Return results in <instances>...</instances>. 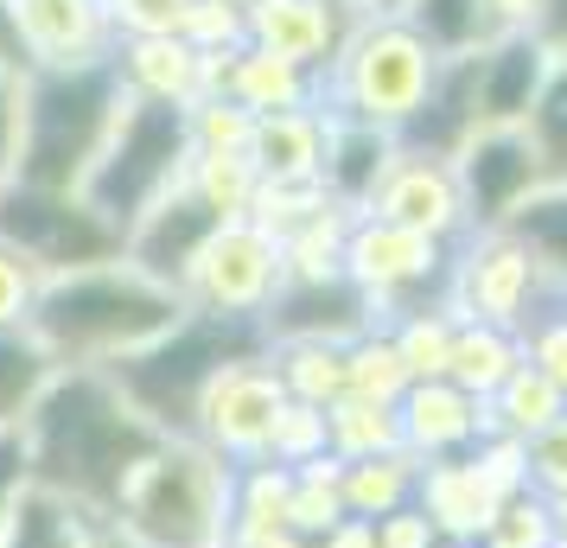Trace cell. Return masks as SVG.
I'll use <instances>...</instances> for the list:
<instances>
[{"label": "cell", "instance_id": "cell-1", "mask_svg": "<svg viewBox=\"0 0 567 548\" xmlns=\"http://www.w3.org/2000/svg\"><path fill=\"white\" fill-rule=\"evenodd\" d=\"M20 441H27L32 485L78 504L83 517H109L128 472L154 453L159 434L128 409L109 370H58Z\"/></svg>", "mask_w": 567, "mask_h": 548}, {"label": "cell", "instance_id": "cell-2", "mask_svg": "<svg viewBox=\"0 0 567 548\" xmlns=\"http://www.w3.org/2000/svg\"><path fill=\"white\" fill-rule=\"evenodd\" d=\"M185 313L192 307H185L179 288H166L147 268H134L128 256H115L45 281L27 332L45 344V358L58 370H109L159 344Z\"/></svg>", "mask_w": 567, "mask_h": 548}, {"label": "cell", "instance_id": "cell-3", "mask_svg": "<svg viewBox=\"0 0 567 548\" xmlns=\"http://www.w3.org/2000/svg\"><path fill=\"white\" fill-rule=\"evenodd\" d=\"M236 466L192 434H159L154 453L128 472L115 523L134 548H230L236 536Z\"/></svg>", "mask_w": 567, "mask_h": 548}, {"label": "cell", "instance_id": "cell-4", "mask_svg": "<svg viewBox=\"0 0 567 548\" xmlns=\"http://www.w3.org/2000/svg\"><path fill=\"white\" fill-rule=\"evenodd\" d=\"M122 103H128V90L115 77V64L32 71L20 90V141H13L7 179L39 185V192H78L96 154L109 147Z\"/></svg>", "mask_w": 567, "mask_h": 548}, {"label": "cell", "instance_id": "cell-5", "mask_svg": "<svg viewBox=\"0 0 567 548\" xmlns=\"http://www.w3.org/2000/svg\"><path fill=\"white\" fill-rule=\"evenodd\" d=\"M249 358H268V339H261L256 319L185 313L159 344L134 351L122 364H109V376H115V390L128 395V409L154 434H192L205 390L230 364H249Z\"/></svg>", "mask_w": 567, "mask_h": 548}, {"label": "cell", "instance_id": "cell-6", "mask_svg": "<svg viewBox=\"0 0 567 548\" xmlns=\"http://www.w3.org/2000/svg\"><path fill=\"white\" fill-rule=\"evenodd\" d=\"M440 77V52L402 13H377L370 27L351 32V45L332 58V71L319 77V115L338 122H363V128H383L402 141L427 90Z\"/></svg>", "mask_w": 567, "mask_h": 548}, {"label": "cell", "instance_id": "cell-7", "mask_svg": "<svg viewBox=\"0 0 567 548\" xmlns=\"http://www.w3.org/2000/svg\"><path fill=\"white\" fill-rule=\"evenodd\" d=\"M192 128H185V108H166V103H122L115 115V134H109V147L96 154L90 166V179L78 185V198L96 217H103L109 230L128 236L159 198H173L192 173Z\"/></svg>", "mask_w": 567, "mask_h": 548}, {"label": "cell", "instance_id": "cell-8", "mask_svg": "<svg viewBox=\"0 0 567 548\" xmlns=\"http://www.w3.org/2000/svg\"><path fill=\"white\" fill-rule=\"evenodd\" d=\"M453 249L460 242L402 230V224L363 210V217H351V236H344V275L377 307V325H395L402 313L453 307Z\"/></svg>", "mask_w": 567, "mask_h": 548}, {"label": "cell", "instance_id": "cell-9", "mask_svg": "<svg viewBox=\"0 0 567 548\" xmlns=\"http://www.w3.org/2000/svg\"><path fill=\"white\" fill-rule=\"evenodd\" d=\"M0 242L45 268V281L78 275L122 256V230H109L78 192H39V185L0 179Z\"/></svg>", "mask_w": 567, "mask_h": 548}, {"label": "cell", "instance_id": "cell-10", "mask_svg": "<svg viewBox=\"0 0 567 548\" xmlns=\"http://www.w3.org/2000/svg\"><path fill=\"white\" fill-rule=\"evenodd\" d=\"M287 268H281V242L249 224V217H230L224 230L205 242V256L192 261V275H185V307L205 319H256L275 307V293H281Z\"/></svg>", "mask_w": 567, "mask_h": 548}, {"label": "cell", "instance_id": "cell-11", "mask_svg": "<svg viewBox=\"0 0 567 548\" xmlns=\"http://www.w3.org/2000/svg\"><path fill=\"white\" fill-rule=\"evenodd\" d=\"M555 293L542 288L536 261L523 256V242L511 230H472L453 249V307L460 319H485L523 339V325L548 307Z\"/></svg>", "mask_w": 567, "mask_h": 548}, {"label": "cell", "instance_id": "cell-12", "mask_svg": "<svg viewBox=\"0 0 567 548\" xmlns=\"http://www.w3.org/2000/svg\"><path fill=\"white\" fill-rule=\"evenodd\" d=\"M287 415V390L268 358H249V364H230L198 402V427L192 441H205L217 459L230 466H256L275 453V427Z\"/></svg>", "mask_w": 567, "mask_h": 548}, {"label": "cell", "instance_id": "cell-13", "mask_svg": "<svg viewBox=\"0 0 567 548\" xmlns=\"http://www.w3.org/2000/svg\"><path fill=\"white\" fill-rule=\"evenodd\" d=\"M453 179H460L465 236H472V230H511L516 210L548 185V173H542L536 147L523 141V128H478L453 154Z\"/></svg>", "mask_w": 567, "mask_h": 548}, {"label": "cell", "instance_id": "cell-14", "mask_svg": "<svg viewBox=\"0 0 567 548\" xmlns=\"http://www.w3.org/2000/svg\"><path fill=\"white\" fill-rule=\"evenodd\" d=\"M13 27L27 45V71H96L115 64L109 0H13Z\"/></svg>", "mask_w": 567, "mask_h": 548}, {"label": "cell", "instance_id": "cell-15", "mask_svg": "<svg viewBox=\"0 0 567 548\" xmlns=\"http://www.w3.org/2000/svg\"><path fill=\"white\" fill-rule=\"evenodd\" d=\"M377 325V307L363 300L351 275H326V281H281L275 307L261 313V339L268 344H351Z\"/></svg>", "mask_w": 567, "mask_h": 548}, {"label": "cell", "instance_id": "cell-16", "mask_svg": "<svg viewBox=\"0 0 567 548\" xmlns=\"http://www.w3.org/2000/svg\"><path fill=\"white\" fill-rule=\"evenodd\" d=\"M224 224H230L224 210H210L192 185H179L173 198H159V205L122 236V256H128L134 268H147L154 281H166V288H185L192 261L205 256V242L224 230Z\"/></svg>", "mask_w": 567, "mask_h": 548}, {"label": "cell", "instance_id": "cell-17", "mask_svg": "<svg viewBox=\"0 0 567 548\" xmlns=\"http://www.w3.org/2000/svg\"><path fill=\"white\" fill-rule=\"evenodd\" d=\"M370 217H389L402 230H421V236H440V242H460L465 236V198H460V179H453V159H427V154H409L389 166L383 192Z\"/></svg>", "mask_w": 567, "mask_h": 548}, {"label": "cell", "instance_id": "cell-18", "mask_svg": "<svg viewBox=\"0 0 567 548\" xmlns=\"http://www.w3.org/2000/svg\"><path fill=\"white\" fill-rule=\"evenodd\" d=\"M395 415H402V446H409L421 466L460 459V453H472V446L491 434V409L478 395H465L460 383H446V376L414 383V390L395 402Z\"/></svg>", "mask_w": 567, "mask_h": 548}, {"label": "cell", "instance_id": "cell-19", "mask_svg": "<svg viewBox=\"0 0 567 548\" xmlns=\"http://www.w3.org/2000/svg\"><path fill=\"white\" fill-rule=\"evenodd\" d=\"M210 96H230L256 122L287 115V108H319V71L261 52V45H236V52H210Z\"/></svg>", "mask_w": 567, "mask_h": 548}, {"label": "cell", "instance_id": "cell-20", "mask_svg": "<svg viewBox=\"0 0 567 548\" xmlns=\"http://www.w3.org/2000/svg\"><path fill=\"white\" fill-rule=\"evenodd\" d=\"M115 77H122V90L134 103L192 108L210 96V52H198L179 32H166V39H122L115 45Z\"/></svg>", "mask_w": 567, "mask_h": 548}, {"label": "cell", "instance_id": "cell-21", "mask_svg": "<svg viewBox=\"0 0 567 548\" xmlns=\"http://www.w3.org/2000/svg\"><path fill=\"white\" fill-rule=\"evenodd\" d=\"M326 122H332V128H326L319 192H326L338 210L363 217V210L377 205L389 166L402 159V141H395V134H383V128H363V122H338V115H326Z\"/></svg>", "mask_w": 567, "mask_h": 548}, {"label": "cell", "instance_id": "cell-22", "mask_svg": "<svg viewBox=\"0 0 567 548\" xmlns=\"http://www.w3.org/2000/svg\"><path fill=\"white\" fill-rule=\"evenodd\" d=\"M497 504H504V497L491 492V478L472 466V453L421 466V485H414V510L434 523L440 542H478Z\"/></svg>", "mask_w": 567, "mask_h": 548}, {"label": "cell", "instance_id": "cell-23", "mask_svg": "<svg viewBox=\"0 0 567 548\" xmlns=\"http://www.w3.org/2000/svg\"><path fill=\"white\" fill-rule=\"evenodd\" d=\"M478 134V58H440V77L427 103L402 128V147L427 159H453Z\"/></svg>", "mask_w": 567, "mask_h": 548}, {"label": "cell", "instance_id": "cell-24", "mask_svg": "<svg viewBox=\"0 0 567 548\" xmlns=\"http://www.w3.org/2000/svg\"><path fill=\"white\" fill-rule=\"evenodd\" d=\"M542 77H548V52L536 32H516L478 52V128H523Z\"/></svg>", "mask_w": 567, "mask_h": 548}, {"label": "cell", "instance_id": "cell-25", "mask_svg": "<svg viewBox=\"0 0 567 548\" xmlns=\"http://www.w3.org/2000/svg\"><path fill=\"white\" fill-rule=\"evenodd\" d=\"M326 115L319 108H287V115H261L249 134V166L261 185H319L326 166Z\"/></svg>", "mask_w": 567, "mask_h": 548}, {"label": "cell", "instance_id": "cell-26", "mask_svg": "<svg viewBox=\"0 0 567 548\" xmlns=\"http://www.w3.org/2000/svg\"><path fill=\"white\" fill-rule=\"evenodd\" d=\"M523 364V339L504 332V325H485V319H460L453 332V358H446V383H460L465 395H491L511 383V370Z\"/></svg>", "mask_w": 567, "mask_h": 548}, {"label": "cell", "instance_id": "cell-27", "mask_svg": "<svg viewBox=\"0 0 567 548\" xmlns=\"http://www.w3.org/2000/svg\"><path fill=\"white\" fill-rule=\"evenodd\" d=\"M344 466V459H338ZM414 485H421V459L409 446L402 453H377V459H351L344 466V517L351 523H383L395 510L414 504Z\"/></svg>", "mask_w": 567, "mask_h": 548}, {"label": "cell", "instance_id": "cell-28", "mask_svg": "<svg viewBox=\"0 0 567 548\" xmlns=\"http://www.w3.org/2000/svg\"><path fill=\"white\" fill-rule=\"evenodd\" d=\"M96 542V517H83L78 504L52 497L45 485H27L13 517L0 523V548H90Z\"/></svg>", "mask_w": 567, "mask_h": 548}, {"label": "cell", "instance_id": "cell-29", "mask_svg": "<svg viewBox=\"0 0 567 548\" xmlns=\"http://www.w3.org/2000/svg\"><path fill=\"white\" fill-rule=\"evenodd\" d=\"M511 236L523 242V256L536 261L542 288L567 300V185H542L536 198L516 210Z\"/></svg>", "mask_w": 567, "mask_h": 548}, {"label": "cell", "instance_id": "cell-30", "mask_svg": "<svg viewBox=\"0 0 567 548\" xmlns=\"http://www.w3.org/2000/svg\"><path fill=\"white\" fill-rule=\"evenodd\" d=\"M236 536L230 542H249V536H293V466H275V459H256V466H236Z\"/></svg>", "mask_w": 567, "mask_h": 548}, {"label": "cell", "instance_id": "cell-31", "mask_svg": "<svg viewBox=\"0 0 567 548\" xmlns=\"http://www.w3.org/2000/svg\"><path fill=\"white\" fill-rule=\"evenodd\" d=\"M491 409V434H511V441H536L555 421H567V390H555L536 364H516L511 383L485 402Z\"/></svg>", "mask_w": 567, "mask_h": 548}, {"label": "cell", "instance_id": "cell-32", "mask_svg": "<svg viewBox=\"0 0 567 548\" xmlns=\"http://www.w3.org/2000/svg\"><path fill=\"white\" fill-rule=\"evenodd\" d=\"M440 58H478L491 52L504 32L491 27L485 0H409V13H402Z\"/></svg>", "mask_w": 567, "mask_h": 548}, {"label": "cell", "instance_id": "cell-33", "mask_svg": "<svg viewBox=\"0 0 567 548\" xmlns=\"http://www.w3.org/2000/svg\"><path fill=\"white\" fill-rule=\"evenodd\" d=\"M268 364L281 376L287 402L307 409H338L344 402V344H268Z\"/></svg>", "mask_w": 567, "mask_h": 548}, {"label": "cell", "instance_id": "cell-34", "mask_svg": "<svg viewBox=\"0 0 567 548\" xmlns=\"http://www.w3.org/2000/svg\"><path fill=\"white\" fill-rule=\"evenodd\" d=\"M58 364L45 358V344L20 332H0V427H27V415L39 409V395L52 390Z\"/></svg>", "mask_w": 567, "mask_h": 548}, {"label": "cell", "instance_id": "cell-35", "mask_svg": "<svg viewBox=\"0 0 567 548\" xmlns=\"http://www.w3.org/2000/svg\"><path fill=\"white\" fill-rule=\"evenodd\" d=\"M344 236H351V210H338L332 198H326L307 224H293V230L281 236L287 281H326V275H344Z\"/></svg>", "mask_w": 567, "mask_h": 548}, {"label": "cell", "instance_id": "cell-36", "mask_svg": "<svg viewBox=\"0 0 567 548\" xmlns=\"http://www.w3.org/2000/svg\"><path fill=\"white\" fill-rule=\"evenodd\" d=\"M344 390L358 395V402H383V409H395L414 390V376L402 364L395 339H389V325H370L363 339L344 344Z\"/></svg>", "mask_w": 567, "mask_h": 548}, {"label": "cell", "instance_id": "cell-37", "mask_svg": "<svg viewBox=\"0 0 567 548\" xmlns=\"http://www.w3.org/2000/svg\"><path fill=\"white\" fill-rule=\"evenodd\" d=\"M326 446L332 459H377V453H402V415L383 402H358L344 395L338 409H326Z\"/></svg>", "mask_w": 567, "mask_h": 548}, {"label": "cell", "instance_id": "cell-38", "mask_svg": "<svg viewBox=\"0 0 567 548\" xmlns=\"http://www.w3.org/2000/svg\"><path fill=\"white\" fill-rule=\"evenodd\" d=\"M293 536L300 542H326L332 529H344V466H338L332 453L326 459H312V466H293Z\"/></svg>", "mask_w": 567, "mask_h": 548}, {"label": "cell", "instance_id": "cell-39", "mask_svg": "<svg viewBox=\"0 0 567 548\" xmlns=\"http://www.w3.org/2000/svg\"><path fill=\"white\" fill-rule=\"evenodd\" d=\"M523 141L536 147L548 185H567V58H548V77L523 115Z\"/></svg>", "mask_w": 567, "mask_h": 548}, {"label": "cell", "instance_id": "cell-40", "mask_svg": "<svg viewBox=\"0 0 567 548\" xmlns=\"http://www.w3.org/2000/svg\"><path fill=\"white\" fill-rule=\"evenodd\" d=\"M453 332H460V313L453 307H427V313H402L389 325V339L402 351V364H409L414 383H427V376H446V358H453Z\"/></svg>", "mask_w": 567, "mask_h": 548}, {"label": "cell", "instance_id": "cell-41", "mask_svg": "<svg viewBox=\"0 0 567 548\" xmlns=\"http://www.w3.org/2000/svg\"><path fill=\"white\" fill-rule=\"evenodd\" d=\"M478 548H561L548 497H542L536 485L511 492L504 504H497V510H491V523H485V536H478Z\"/></svg>", "mask_w": 567, "mask_h": 548}, {"label": "cell", "instance_id": "cell-42", "mask_svg": "<svg viewBox=\"0 0 567 548\" xmlns=\"http://www.w3.org/2000/svg\"><path fill=\"white\" fill-rule=\"evenodd\" d=\"M185 185H192L210 210H224V217H249L261 179H256V166H249V154H198L192 159V173H185Z\"/></svg>", "mask_w": 567, "mask_h": 548}, {"label": "cell", "instance_id": "cell-43", "mask_svg": "<svg viewBox=\"0 0 567 548\" xmlns=\"http://www.w3.org/2000/svg\"><path fill=\"white\" fill-rule=\"evenodd\" d=\"M185 128H192V147H198V154H249L256 115L236 108L230 96H205V103L185 108Z\"/></svg>", "mask_w": 567, "mask_h": 548}, {"label": "cell", "instance_id": "cell-44", "mask_svg": "<svg viewBox=\"0 0 567 548\" xmlns=\"http://www.w3.org/2000/svg\"><path fill=\"white\" fill-rule=\"evenodd\" d=\"M185 39L198 52H236V45H249V0H192Z\"/></svg>", "mask_w": 567, "mask_h": 548}, {"label": "cell", "instance_id": "cell-45", "mask_svg": "<svg viewBox=\"0 0 567 548\" xmlns=\"http://www.w3.org/2000/svg\"><path fill=\"white\" fill-rule=\"evenodd\" d=\"M45 293V268L27 261L13 242H0V332H20L32 325V307Z\"/></svg>", "mask_w": 567, "mask_h": 548}, {"label": "cell", "instance_id": "cell-46", "mask_svg": "<svg viewBox=\"0 0 567 548\" xmlns=\"http://www.w3.org/2000/svg\"><path fill=\"white\" fill-rule=\"evenodd\" d=\"M523 364H536L555 390H567V300H548L523 325Z\"/></svg>", "mask_w": 567, "mask_h": 548}, {"label": "cell", "instance_id": "cell-47", "mask_svg": "<svg viewBox=\"0 0 567 548\" xmlns=\"http://www.w3.org/2000/svg\"><path fill=\"white\" fill-rule=\"evenodd\" d=\"M332 446H326V409H307V402H287L281 427H275V466H312V459H326Z\"/></svg>", "mask_w": 567, "mask_h": 548}, {"label": "cell", "instance_id": "cell-48", "mask_svg": "<svg viewBox=\"0 0 567 548\" xmlns=\"http://www.w3.org/2000/svg\"><path fill=\"white\" fill-rule=\"evenodd\" d=\"M185 13L192 0H109L115 39H166V32L185 39Z\"/></svg>", "mask_w": 567, "mask_h": 548}, {"label": "cell", "instance_id": "cell-49", "mask_svg": "<svg viewBox=\"0 0 567 548\" xmlns=\"http://www.w3.org/2000/svg\"><path fill=\"white\" fill-rule=\"evenodd\" d=\"M523 453H529V485L542 497H561L567 492V421H555L536 441H523Z\"/></svg>", "mask_w": 567, "mask_h": 548}, {"label": "cell", "instance_id": "cell-50", "mask_svg": "<svg viewBox=\"0 0 567 548\" xmlns=\"http://www.w3.org/2000/svg\"><path fill=\"white\" fill-rule=\"evenodd\" d=\"M32 485V466H27V441H20V427H0V523L13 517V504L20 492Z\"/></svg>", "mask_w": 567, "mask_h": 548}, {"label": "cell", "instance_id": "cell-51", "mask_svg": "<svg viewBox=\"0 0 567 548\" xmlns=\"http://www.w3.org/2000/svg\"><path fill=\"white\" fill-rule=\"evenodd\" d=\"M370 542H377V548H434L440 536H434V523L409 504V510H395V517L370 523Z\"/></svg>", "mask_w": 567, "mask_h": 548}, {"label": "cell", "instance_id": "cell-52", "mask_svg": "<svg viewBox=\"0 0 567 548\" xmlns=\"http://www.w3.org/2000/svg\"><path fill=\"white\" fill-rule=\"evenodd\" d=\"M548 7H555V0H485L491 27L504 32V39H516V32H542Z\"/></svg>", "mask_w": 567, "mask_h": 548}, {"label": "cell", "instance_id": "cell-53", "mask_svg": "<svg viewBox=\"0 0 567 548\" xmlns=\"http://www.w3.org/2000/svg\"><path fill=\"white\" fill-rule=\"evenodd\" d=\"M20 90H27V77L0 71V179L13 166V141H20Z\"/></svg>", "mask_w": 567, "mask_h": 548}, {"label": "cell", "instance_id": "cell-54", "mask_svg": "<svg viewBox=\"0 0 567 548\" xmlns=\"http://www.w3.org/2000/svg\"><path fill=\"white\" fill-rule=\"evenodd\" d=\"M0 71L32 77L27 71V45H20V27H13V0H0Z\"/></svg>", "mask_w": 567, "mask_h": 548}, {"label": "cell", "instance_id": "cell-55", "mask_svg": "<svg viewBox=\"0 0 567 548\" xmlns=\"http://www.w3.org/2000/svg\"><path fill=\"white\" fill-rule=\"evenodd\" d=\"M548 510H555V536H561V548H567V492L548 497Z\"/></svg>", "mask_w": 567, "mask_h": 548}, {"label": "cell", "instance_id": "cell-56", "mask_svg": "<svg viewBox=\"0 0 567 548\" xmlns=\"http://www.w3.org/2000/svg\"><path fill=\"white\" fill-rule=\"evenodd\" d=\"M370 13H409V0H363Z\"/></svg>", "mask_w": 567, "mask_h": 548}, {"label": "cell", "instance_id": "cell-57", "mask_svg": "<svg viewBox=\"0 0 567 548\" xmlns=\"http://www.w3.org/2000/svg\"><path fill=\"white\" fill-rule=\"evenodd\" d=\"M434 548H478V542H434Z\"/></svg>", "mask_w": 567, "mask_h": 548}]
</instances>
